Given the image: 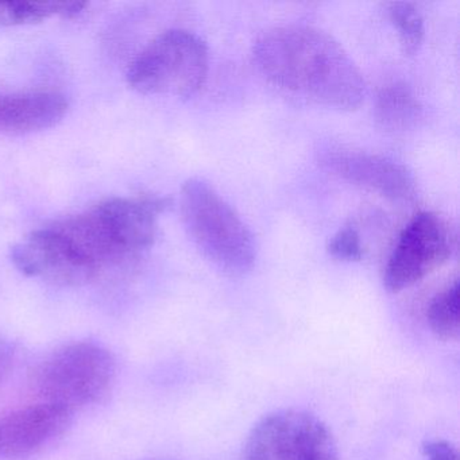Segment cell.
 Wrapping results in <instances>:
<instances>
[{
	"label": "cell",
	"mask_w": 460,
	"mask_h": 460,
	"mask_svg": "<svg viewBox=\"0 0 460 460\" xmlns=\"http://www.w3.org/2000/svg\"><path fill=\"white\" fill-rule=\"evenodd\" d=\"M252 58L271 84L304 101L344 111L365 102L367 85L362 72L322 29L277 26L258 37Z\"/></svg>",
	"instance_id": "6da1fadb"
},
{
	"label": "cell",
	"mask_w": 460,
	"mask_h": 460,
	"mask_svg": "<svg viewBox=\"0 0 460 460\" xmlns=\"http://www.w3.org/2000/svg\"><path fill=\"white\" fill-rule=\"evenodd\" d=\"M180 214L190 241L217 270L241 277L254 268V235L206 180L193 177L184 182L180 193Z\"/></svg>",
	"instance_id": "7a4b0ae2"
},
{
	"label": "cell",
	"mask_w": 460,
	"mask_h": 460,
	"mask_svg": "<svg viewBox=\"0 0 460 460\" xmlns=\"http://www.w3.org/2000/svg\"><path fill=\"white\" fill-rule=\"evenodd\" d=\"M117 374L114 355L95 341H75L48 355L34 371L33 387L41 402L72 414L101 401Z\"/></svg>",
	"instance_id": "3957f363"
},
{
	"label": "cell",
	"mask_w": 460,
	"mask_h": 460,
	"mask_svg": "<svg viewBox=\"0 0 460 460\" xmlns=\"http://www.w3.org/2000/svg\"><path fill=\"white\" fill-rule=\"evenodd\" d=\"M209 71L206 42L192 31L172 29L155 37L128 69V85L142 95L190 98L204 87Z\"/></svg>",
	"instance_id": "277c9868"
},
{
	"label": "cell",
	"mask_w": 460,
	"mask_h": 460,
	"mask_svg": "<svg viewBox=\"0 0 460 460\" xmlns=\"http://www.w3.org/2000/svg\"><path fill=\"white\" fill-rule=\"evenodd\" d=\"M244 460H339L327 425L303 409H279L261 419L244 447Z\"/></svg>",
	"instance_id": "5b68a950"
},
{
	"label": "cell",
	"mask_w": 460,
	"mask_h": 460,
	"mask_svg": "<svg viewBox=\"0 0 460 460\" xmlns=\"http://www.w3.org/2000/svg\"><path fill=\"white\" fill-rule=\"evenodd\" d=\"M454 239L446 220L433 212H420L403 228L385 268L384 285L402 292L429 276L449 260Z\"/></svg>",
	"instance_id": "8992f818"
},
{
	"label": "cell",
	"mask_w": 460,
	"mask_h": 460,
	"mask_svg": "<svg viewBox=\"0 0 460 460\" xmlns=\"http://www.w3.org/2000/svg\"><path fill=\"white\" fill-rule=\"evenodd\" d=\"M10 258L26 277L60 287H83L101 276L53 225L33 231L15 243Z\"/></svg>",
	"instance_id": "52a82bcc"
},
{
	"label": "cell",
	"mask_w": 460,
	"mask_h": 460,
	"mask_svg": "<svg viewBox=\"0 0 460 460\" xmlns=\"http://www.w3.org/2000/svg\"><path fill=\"white\" fill-rule=\"evenodd\" d=\"M316 155L317 163L325 171L387 200L411 203L416 199L413 174L393 158L333 144L320 147Z\"/></svg>",
	"instance_id": "ba28073f"
},
{
	"label": "cell",
	"mask_w": 460,
	"mask_h": 460,
	"mask_svg": "<svg viewBox=\"0 0 460 460\" xmlns=\"http://www.w3.org/2000/svg\"><path fill=\"white\" fill-rule=\"evenodd\" d=\"M168 201L155 196L138 199L114 198L91 208L107 235L128 261L155 244L157 217Z\"/></svg>",
	"instance_id": "9c48e42d"
},
{
	"label": "cell",
	"mask_w": 460,
	"mask_h": 460,
	"mask_svg": "<svg viewBox=\"0 0 460 460\" xmlns=\"http://www.w3.org/2000/svg\"><path fill=\"white\" fill-rule=\"evenodd\" d=\"M72 416L71 411L41 401L0 414V460L39 454L66 432Z\"/></svg>",
	"instance_id": "30bf717a"
},
{
	"label": "cell",
	"mask_w": 460,
	"mask_h": 460,
	"mask_svg": "<svg viewBox=\"0 0 460 460\" xmlns=\"http://www.w3.org/2000/svg\"><path fill=\"white\" fill-rule=\"evenodd\" d=\"M66 96L55 91L0 93V134L26 136L55 128L68 112Z\"/></svg>",
	"instance_id": "8fae6325"
},
{
	"label": "cell",
	"mask_w": 460,
	"mask_h": 460,
	"mask_svg": "<svg viewBox=\"0 0 460 460\" xmlns=\"http://www.w3.org/2000/svg\"><path fill=\"white\" fill-rule=\"evenodd\" d=\"M422 106L405 83H393L379 91L376 102V119L387 131H405L416 126Z\"/></svg>",
	"instance_id": "7c38bea8"
},
{
	"label": "cell",
	"mask_w": 460,
	"mask_h": 460,
	"mask_svg": "<svg viewBox=\"0 0 460 460\" xmlns=\"http://www.w3.org/2000/svg\"><path fill=\"white\" fill-rule=\"evenodd\" d=\"M85 7V2H0V26L34 25L53 17L71 20Z\"/></svg>",
	"instance_id": "4fadbf2b"
},
{
	"label": "cell",
	"mask_w": 460,
	"mask_h": 460,
	"mask_svg": "<svg viewBox=\"0 0 460 460\" xmlns=\"http://www.w3.org/2000/svg\"><path fill=\"white\" fill-rule=\"evenodd\" d=\"M459 282L448 285L428 305L427 320L430 331L444 341H456L460 333Z\"/></svg>",
	"instance_id": "5bb4252c"
},
{
	"label": "cell",
	"mask_w": 460,
	"mask_h": 460,
	"mask_svg": "<svg viewBox=\"0 0 460 460\" xmlns=\"http://www.w3.org/2000/svg\"><path fill=\"white\" fill-rule=\"evenodd\" d=\"M387 10L390 21L397 29L403 55H416L425 36L424 18L419 9L408 2H394L387 6Z\"/></svg>",
	"instance_id": "9a60e30c"
},
{
	"label": "cell",
	"mask_w": 460,
	"mask_h": 460,
	"mask_svg": "<svg viewBox=\"0 0 460 460\" xmlns=\"http://www.w3.org/2000/svg\"><path fill=\"white\" fill-rule=\"evenodd\" d=\"M328 252L339 261L355 262L365 257L362 238L354 226H346L331 238Z\"/></svg>",
	"instance_id": "2e32d148"
},
{
	"label": "cell",
	"mask_w": 460,
	"mask_h": 460,
	"mask_svg": "<svg viewBox=\"0 0 460 460\" xmlns=\"http://www.w3.org/2000/svg\"><path fill=\"white\" fill-rule=\"evenodd\" d=\"M425 459L427 460H457V449L447 440L425 441L422 446Z\"/></svg>",
	"instance_id": "e0dca14e"
},
{
	"label": "cell",
	"mask_w": 460,
	"mask_h": 460,
	"mask_svg": "<svg viewBox=\"0 0 460 460\" xmlns=\"http://www.w3.org/2000/svg\"><path fill=\"white\" fill-rule=\"evenodd\" d=\"M14 362V349L12 343L0 335V385L6 381Z\"/></svg>",
	"instance_id": "ac0fdd59"
}]
</instances>
